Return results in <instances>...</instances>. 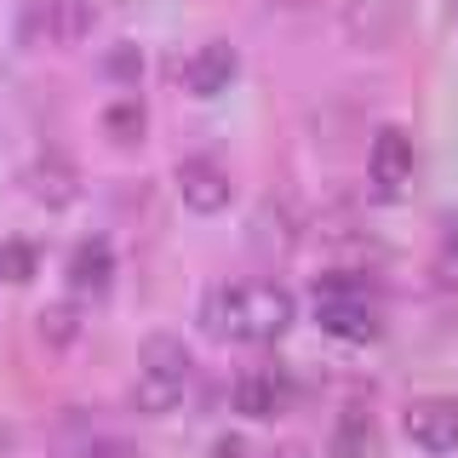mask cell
Instances as JSON below:
<instances>
[{"label": "cell", "instance_id": "cell-1", "mask_svg": "<svg viewBox=\"0 0 458 458\" xmlns=\"http://www.w3.org/2000/svg\"><path fill=\"white\" fill-rule=\"evenodd\" d=\"M200 321L224 344H276L293 327V293L276 281H224L207 293Z\"/></svg>", "mask_w": 458, "mask_h": 458}, {"label": "cell", "instance_id": "cell-2", "mask_svg": "<svg viewBox=\"0 0 458 458\" xmlns=\"http://www.w3.org/2000/svg\"><path fill=\"white\" fill-rule=\"evenodd\" d=\"M310 310H315V321H321V333H333L338 344H367V338H378V327H384L378 293H372L361 276H344V269L315 281Z\"/></svg>", "mask_w": 458, "mask_h": 458}, {"label": "cell", "instance_id": "cell-3", "mask_svg": "<svg viewBox=\"0 0 458 458\" xmlns=\"http://www.w3.org/2000/svg\"><path fill=\"white\" fill-rule=\"evenodd\" d=\"M190 372H195V361L183 350V338L149 333L138 350V372H132V407L143 419H166L183 401V390H190Z\"/></svg>", "mask_w": 458, "mask_h": 458}, {"label": "cell", "instance_id": "cell-4", "mask_svg": "<svg viewBox=\"0 0 458 458\" xmlns=\"http://www.w3.org/2000/svg\"><path fill=\"white\" fill-rule=\"evenodd\" d=\"M92 29V0H29L23 40L29 47H81Z\"/></svg>", "mask_w": 458, "mask_h": 458}, {"label": "cell", "instance_id": "cell-5", "mask_svg": "<svg viewBox=\"0 0 458 458\" xmlns=\"http://www.w3.org/2000/svg\"><path fill=\"white\" fill-rule=\"evenodd\" d=\"M367 178H372V195L378 200H395L412 183V138H407V126H378V138H372V149H367Z\"/></svg>", "mask_w": 458, "mask_h": 458}, {"label": "cell", "instance_id": "cell-6", "mask_svg": "<svg viewBox=\"0 0 458 458\" xmlns=\"http://www.w3.org/2000/svg\"><path fill=\"white\" fill-rule=\"evenodd\" d=\"M172 178H178L183 207H195V212H224L229 195H235V183H229V166L218 161V155H183Z\"/></svg>", "mask_w": 458, "mask_h": 458}, {"label": "cell", "instance_id": "cell-7", "mask_svg": "<svg viewBox=\"0 0 458 458\" xmlns=\"http://www.w3.org/2000/svg\"><path fill=\"white\" fill-rule=\"evenodd\" d=\"M183 86H190L195 98H218V92H229V81L241 75V57H235V47L229 40H200V47L183 57Z\"/></svg>", "mask_w": 458, "mask_h": 458}, {"label": "cell", "instance_id": "cell-8", "mask_svg": "<svg viewBox=\"0 0 458 458\" xmlns=\"http://www.w3.org/2000/svg\"><path fill=\"white\" fill-rule=\"evenodd\" d=\"M401 429H407V441L424 447V453H453L458 447V407L453 401H412Z\"/></svg>", "mask_w": 458, "mask_h": 458}, {"label": "cell", "instance_id": "cell-9", "mask_svg": "<svg viewBox=\"0 0 458 458\" xmlns=\"http://www.w3.org/2000/svg\"><path fill=\"white\" fill-rule=\"evenodd\" d=\"M286 401H293V384H286V372H276V367H252V372H241V384H235V407L247 412V419H276V412H286Z\"/></svg>", "mask_w": 458, "mask_h": 458}, {"label": "cell", "instance_id": "cell-10", "mask_svg": "<svg viewBox=\"0 0 458 458\" xmlns=\"http://www.w3.org/2000/svg\"><path fill=\"white\" fill-rule=\"evenodd\" d=\"M114 281V247L104 235H86L75 252H69V286H75L81 298H104Z\"/></svg>", "mask_w": 458, "mask_h": 458}, {"label": "cell", "instance_id": "cell-11", "mask_svg": "<svg viewBox=\"0 0 458 458\" xmlns=\"http://www.w3.org/2000/svg\"><path fill=\"white\" fill-rule=\"evenodd\" d=\"M29 195H35L40 207H69V200L81 195V166L69 161V155L47 149L35 166H29Z\"/></svg>", "mask_w": 458, "mask_h": 458}, {"label": "cell", "instance_id": "cell-12", "mask_svg": "<svg viewBox=\"0 0 458 458\" xmlns=\"http://www.w3.org/2000/svg\"><path fill=\"white\" fill-rule=\"evenodd\" d=\"M57 458H138V447L114 429H69L57 441Z\"/></svg>", "mask_w": 458, "mask_h": 458}, {"label": "cell", "instance_id": "cell-13", "mask_svg": "<svg viewBox=\"0 0 458 458\" xmlns=\"http://www.w3.org/2000/svg\"><path fill=\"white\" fill-rule=\"evenodd\" d=\"M104 132L114 143H138L143 138V104L138 98H114V104L104 109Z\"/></svg>", "mask_w": 458, "mask_h": 458}, {"label": "cell", "instance_id": "cell-14", "mask_svg": "<svg viewBox=\"0 0 458 458\" xmlns=\"http://www.w3.org/2000/svg\"><path fill=\"white\" fill-rule=\"evenodd\" d=\"M35 269H40V252L29 247V241H0V276H6L12 286L35 281Z\"/></svg>", "mask_w": 458, "mask_h": 458}, {"label": "cell", "instance_id": "cell-15", "mask_svg": "<svg viewBox=\"0 0 458 458\" xmlns=\"http://www.w3.org/2000/svg\"><path fill=\"white\" fill-rule=\"evenodd\" d=\"M75 333H81V327H75V310H69V304H52L47 315H40V338H47V344H69Z\"/></svg>", "mask_w": 458, "mask_h": 458}, {"label": "cell", "instance_id": "cell-16", "mask_svg": "<svg viewBox=\"0 0 458 458\" xmlns=\"http://www.w3.org/2000/svg\"><path fill=\"white\" fill-rule=\"evenodd\" d=\"M276 458H310V453H304V447H281Z\"/></svg>", "mask_w": 458, "mask_h": 458}]
</instances>
